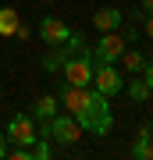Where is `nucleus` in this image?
Masks as SVG:
<instances>
[{
	"label": "nucleus",
	"mask_w": 153,
	"mask_h": 160,
	"mask_svg": "<svg viewBox=\"0 0 153 160\" xmlns=\"http://www.w3.org/2000/svg\"><path fill=\"white\" fill-rule=\"evenodd\" d=\"M61 78L71 82V86H93V46H82L75 57L64 61Z\"/></svg>",
	"instance_id": "obj_3"
},
{
	"label": "nucleus",
	"mask_w": 153,
	"mask_h": 160,
	"mask_svg": "<svg viewBox=\"0 0 153 160\" xmlns=\"http://www.w3.org/2000/svg\"><path fill=\"white\" fill-rule=\"evenodd\" d=\"M150 160H153V149H150Z\"/></svg>",
	"instance_id": "obj_24"
},
{
	"label": "nucleus",
	"mask_w": 153,
	"mask_h": 160,
	"mask_svg": "<svg viewBox=\"0 0 153 160\" xmlns=\"http://www.w3.org/2000/svg\"><path fill=\"white\" fill-rule=\"evenodd\" d=\"M4 157H7V132L0 128V160H4Z\"/></svg>",
	"instance_id": "obj_19"
},
{
	"label": "nucleus",
	"mask_w": 153,
	"mask_h": 160,
	"mask_svg": "<svg viewBox=\"0 0 153 160\" xmlns=\"http://www.w3.org/2000/svg\"><path fill=\"white\" fill-rule=\"evenodd\" d=\"M121 36H125V43H135L139 39V29H135V25H125V22H121V29H118Z\"/></svg>",
	"instance_id": "obj_16"
},
{
	"label": "nucleus",
	"mask_w": 153,
	"mask_h": 160,
	"mask_svg": "<svg viewBox=\"0 0 153 160\" xmlns=\"http://www.w3.org/2000/svg\"><path fill=\"white\" fill-rule=\"evenodd\" d=\"M43 4H57V0H43Z\"/></svg>",
	"instance_id": "obj_23"
},
{
	"label": "nucleus",
	"mask_w": 153,
	"mask_h": 160,
	"mask_svg": "<svg viewBox=\"0 0 153 160\" xmlns=\"http://www.w3.org/2000/svg\"><path fill=\"white\" fill-rule=\"evenodd\" d=\"M18 22H22V18H18L14 7H0V39H11L14 29H18Z\"/></svg>",
	"instance_id": "obj_13"
},
{
	"label": "nucleus",
	"mask_w": 153,
	"mask_h": 160,
	"mask_svg": "<svg viewBox=\"0 0 153 160\" xmlns=\"http://www.w3.org/2000/svg\"><path fill=\"white\" fill-rule=\"evenodd\" d=\"M54 96L64 107V114H71L82 125V132H89V135H110L114 132V107L93 86H71V82L61 78Z\"/></svg>",
	"instance_id": "obj_1"
},
{
	"label": "nucleus",
	"mask_w": 153,
	"mask_h": 160,
	"mask_svg": "<svg viewBox=\"0 0 153 160\" xmlns=\"http://www.w3.org/2000/svg\"><path fill=\"white\" fill-rule=\"evenodd\" d=\"M14 39H28V25L18 22V29H14Z\"/></svg>",
	"instance_id": "obj_20"
},
{
	"label": "nucleus",
	"mask_w": 153,
	"mask_h": 160,
	"mask_svg": "<svg viewBox=\"0 0 153 160\" xmlns=\"http://www.w3.org/2000/svg\"><path fill=\"white\" fill-rule=\"evenodd\" d=\"M82 46H85V39L71 32L64 43H57V46H50V50H46V57H43V71H46V75H61L64 61H68V57H75Z\"/></svg>",
	"instance_id": "obj_4"
},
{
	"label": "nucleus",
	"mask_w": 153,
	"mask_h": 160,
	"mask_svg": "<svg viewBox=\"0 0 153 160\" xmlns=\"http://www.w3.org/2000/svg\"><path fill=\"white\" fill-rule=\"evenodd\" d=\"M121 22H125L121 7H100V11L93 14V29H100V32H118Z\"/></svg>",
	"instance_id": "obj_9"
},
{
	"label": "nucleus",
	"mask_w": 153,
	"mask_h": 160,
	"mask_svg": "<svg viewBox=\"0 0 153 160\" xmlns=\"http://www.w3.org/2000/svg\"><path fill=\"white\" fill-rule=\"evenodd\" d=\"M125 36L121 32H100V43L93 46V64H118V57L125 53Z\"/></svg>",
	"instance_id": "obj_6"
},
{
	"label": "nucleus",
	"mask_w": 153,
	"mask_h": 160,
	"mask_svg": "<svg viewBox=\"0 0 153 160\" xmlns=\"http://www.w3.org/2000/svg\"><path fill=\"white\" fill-rule=\"evenodd\" d=\"M54 157V142H50V139H36V142H32V160H50Z\"/></svg>",
	"instance_id": "obj_15"
},
{
	"label": "nucleus",
	"mask_w": 153,
	"mask_h": 160,
	"mask_svg": "<svg viewBox=\"0 0 153 160\" xmlns=\"http://www.w3.org/2000/svg\"><path fill=\"white\" fill-rule=\"evenodd\" d=\"M150 149H153V125H139L135 142H132V157L135 160H150Z\"/></svg>",
	"instance_id": "obj_11"
},
{
	"label": "nucleus",
	"mask_w": 153,
	"mask_h": 160,
	"mask_svg": "<svg viewBox=\"0 0 153 160\" xmlns=\"http://www.w3.org/2000/svg\"><path fill=\"white\" fill-rule=\"evenodd\" d=\"M36 132H39L43 139H50V142H57V146H75V142H79V139L85 135L79 121H75L71 114H61V110H57L50 121L36 125Z\"/></svg>",
	"instance_id": "obj_2"
},
{
	"label": "nucleus",
	"mask_w": 153,
	"mask_h": 160,
	"mask_svg": "<svg viewBox=\"0 0 153 160\" xmlns=\"http://www.w3.org/2000/svg\"><path fill=\"white\" fill-rule=\"evenodd\" d=\"M93 89L103 92V96H118L121 89H125V71L118 68V64H93Z\"/></svg>",
	"instance_id": "obj_5"
},
{
	"label": "nucleus",
	"mask_w": 153,
	"mask_h": 160,
	"mask_svg": "<svg viewBox=\"0 0 153 160\" xmlns=\"http://www.w3.org/2000/svg\"><path fill=\"white\" fill-rule=\"evenodd\" d=\"M0 100H4V86H0Z\"/></svg>",
	"instance_id": "obj_22"
},
{
	"label": "nucleus",
	"mask_w": 153,
	"mask_h": 160,
	"mask_svg": "<svg viewBox=\"0 0 153 160\" xmlns=\"http://www.w3.org/2000/svg\"><path fill=\"white\" fill-rule=\"evenodd\" d=\"M139 18H142V22H146V25H142V32H146L150 39H153V11H146V14L139 11Z\"/></svg>",
	"instance_id": "obj_17"
},
{
	"label": "nucleus",
	"mask_w": 153,
	"mask_h": 160,
	"mask_svg": "<svg viewBox=\"0 0 153 160\" xmlns=\"http://www.w3.org/2000/svg\"><path fill=\"white\" fill-rule=\"evenodd\" d=\"M118 61L125 64V68H121L125 75H139V71H142V64H146V57H142L139 50H132V46H125V53H121Z\"/></svg>",
	"instance_id": "obj_14"
},
{
	"label": "nucleus",
	"mask_w": 153,
	"mask_h": 160,
	"mask_svg": "<svg viewBox=\"0 0 153 160\" xmlns=\"http://www.w3.org/2000/svg\"><path fill=\"white\" fill-rule=\"evenodd\" d=\"M4 132H7V142H14V146H32L36 139H39L36 121L28 118V114H14V118L4 125Z\"/></svg>",
	"instance_id": "obj_7"
},
{
	"label": "nucleus",
	"mask_w": 153,
	"mask_h": 160,
	"mask_svg": "<svg viewBox=\"0 0 153 160\" xmlns=\"http://www.w3.org/2000/svg\"><path fill=\"white\" fill-rule=\"evenodd\" d=\"M68 36H71L68 22H61L57 14H46V18H39V39H43L46 46H57V43H64Z\"/></svg>",
	"instance_id": "obj_8"
},
{
	"label": "nucleus",
	"mask_w": 153,
	"mask_h": 160,
	"mask_svg": "<svg viewBox=\"0 0 153 160\" xmlns=\"http://www.w3.org/2000/svg\"><path fill=\"white\" fill-rule=\"evenodd\" d=\"M125 92H128L135 103H146L153 89L146 86V78H142V75H125Z\"/></svg>",
	"instance_id": "obj_12"
},
{
	"label": "nucleus",
	"mask_w": 153,
	"mask_h": 160,
	"mask_svg": "<svg viewBox=\"0 0 153 160\" xmlns=\"http://www.w3.org/2000/svg\"><path fill=\"white\" fill-rule=\"evenodd\" d=\"M57 107H61V103H57V96H54V92H46V96H39L32 107H28V118H32L36 125H43V121H50V118L57 114Z\"/></svg>",
	"instance_id": "obj_10"
},
{
	"label": "nucleus",
	"mask_w": 153,
	"mask_h": 160,
	"mask_svg": "<svg viewBox=\"0 0 153 160\" xmlns=\"http://www.w3.org/2000/svg\"><path fill=\"white\" fill-rule=\"evenodd\" d=\"M139 75L146 78V86L153 89V61H146V64H142V71H139Z\"/></svg>",
	"instance_id": "obj_18"
},
{
	"label": "nucleus",
	"mask_w": 153,
	"mask_h": 160,
	"mask_svg": "<svg viewBox=\"0 0 153 160\" xmlns=\"http://www.w3.org/2000/svg\"><path fill=\"white\" fill-rule=\"evenodd\" d=\"M146 11H153V0H142V14Z\"/></svg>",
	"instance_id": "obj_21"
}]
</instances>
